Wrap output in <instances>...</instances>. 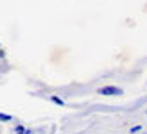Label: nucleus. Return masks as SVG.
<instances>
[{"mask_svg": "<svg viewBox=\"0 0 147 134\" xmlns=\"http://www.w3.org/2000/svg\"><path fill=\"white\" fill-rule=\"evenodd\" d=\"M99 95H106V96H115V95H122V89L117 86H104L99 89Z\"/></svg>", "mask_w": 147, "mask_h": 134, "instance_id": "f257e3e1", "label": "nucleus"}, {"mask_svg": "<svg viewBox=\"0 0 147 134\" xmlns=\"http://www.w3.org/2000/svg\"><path fill=\"white\" fill-rule=\"evenodd\" d=\"M50 100H52L54 104H57V106H65L63 98H59V96H56V95H52V96H50Z\"/></svg>", "mask_w": 147, "mask_h": 134, "instance_id": "f03ea898", "label": "nucleus"}, {"mask_svg": "<svg viewBox=\"0 0 147 134\" xmlns=\"http://www.w3.org/2000/svg\"><path fill=\"white\" fill-rule=\"evenodd\" d=\"M13 120V116L11 115H4V113H0V122H11Z\"/></svg>", "mask_w": 147, "mask_h": 134, "instance_id": "7ed1b4c3", "label": "nucleus"}, {"mask_svg": "<svg viewBox=\"0 0 147 134\" xmlns=\"http://www.w3.org/2000/svg\"><path fill=\"white\" fill-rule=\"evenodd\" d=\"M24 127H22V125H18V127H16V134H24Z\"/></svg>", "mask_w": 147, "mask_h": 134, "instance_id": "20e7f679", "label": "nucleus"}, {"mask_svg": "<svg viewBox=\"0 0 147 134\" xmlns=\"http://www.w3.org/2000/svg\"><path fill=\"white\" fill-rule=\"evenodd\" d=\"M140 129H142V125H135V127L131 129V132H138V131H140Z\"/></svg>", "mask_w": 147, "mask_h": 134, "instance_id": "39448f33", "label": "nucleus"}, {"mask_svg": "<svg viewBox=\"0 0 147 134\" xmlns=\"http://www.w3.org/2000/svg\"><path fill=\"white\" fill-rule=\"evenodd\" d=\"M24 134H31V132H29V131H24Z\"/></svg>", "mask_w": 147, "mask_h": 134, "instance_id": "423d86ee", "label": "nucleus"}, {"mask_svg": "<svg viewBox=\"0 0 147 134\" xmlns=\"http://www.w3.org/2000/svg\"><path fill=\"white\" fill-rule=\"evenodd\" d=\"M144 134H145V132H144Z\"/></svg>", "mask_w": 147, "mask_h": 134, "instance_id": "0eeeda50", "label": "nucleus"}]
</instances>
